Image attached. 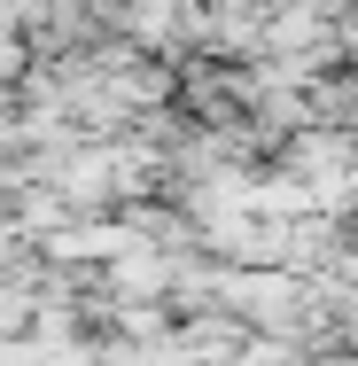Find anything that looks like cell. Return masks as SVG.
<instances>
[{
	"instance_id": "cell-1",
	"label": "cell",
	"mask_w": 358,
	"mask_h": 366,
	"mask_svg": "<svg viewBox=\"0 0 358 366\" xmlns=\"http://www.w3.org/2000/svg\"><path fill=\"white\" fill-rule=\"evenodd\" d=\"M218 8H273V0H218Z\"/></svg>"
}]
</instances>
